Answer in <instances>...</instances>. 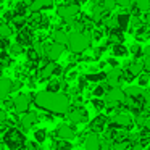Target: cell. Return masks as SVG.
I'll list each match as a JSON object with an SVG mask.
<instances>
[{
    "mask_svg": "<svg viewBox=\"0 0 150 150\" xmlns=\"http://www.w3.org/2000/svg\"><path fill=\"white\" fill-rule=\"evenodd\" d=\"M4 137H2V142L5 144V147H8L10 150H24L26 145V137L21 132L18 127L10 126L4 131Z\"/></svg>",
    "mask_w": 150,
    "mask_h": 150,
    "instance_id": "1",
    "label": "cell"
},
{
    "mask_svg": "<svg viewBox=\"0 0 150 150\" xmlns=\"http://www.w3.org/2000/svg\"><path fill=\"white\" fill-rule=\"evenodd\" d=\"M91 45V36L87 33H73L68 36V42H66V49H69L74 53H81Z\"/></svg>",
    "mask_w": 150,
    "mask_h": 150,
    "instance_id": "2",
    "label": "cell"
},
{
    "mask_svg": "<svg viewBox=\"0 0 150 150\" xmlns=\"http://www.w3.org/2000/svg\"><path fill=\"white\" fill-rule=\"evenodd\" d=\"M69 97L66 94H60V92H55L52 98V105H50V113L53 115H65L66 111L69 110Z\"/></svg>",
    "mask_w": 150,
    "mask_h": 150,
    "instance_id": "3",
    "label": "cell"
},
{
    "mask_svg": "<svg viewBox=\"0 0 150 150\" xmlns=\"http://www.w3.org/2000/svg\"><path fill=\"white\" fill-rule=\"evenodd\" d=\"M79 11H81V8H79L78 4H65V5H60V7L57 8V15H58L65 23L73 21L78 16Z\"/></svg>",
    "mask_w": 150,
    "mask_h": 150,
    "instance_id": "4",
    "label": "cell"
},
{
    "mask_svg": "<svg viewBox=\"0 0 150 150\" xmlns=\"http://www.w3.org/2000/svg\"><path fill=\"white\" fill-rule=\"evenodd\" d=\"M73 108H69L68 111H66V118H68L71 123H87L89 121V113L87 110H84L82 107H74V105H71Z\"/></svg>",
    "mask_w": 150,
    "mask_h": 150,
    "instance_id": "5",
    "label": "cell"
},
{
    "mask_svg": "<svg viewBox=\"0 0 150 150\" xmlns=\"http://www.w3.org/2000/svg\"><path fill=\"white\" fill-rule=\"evenodd\" d=\"M44 49H45L47 60H52V62L58 60L60 57H62V53L65 52V45L57 44V42H45L44 44Z\"/></svg>",
    "mask_w": 150,
    "mask_h": 150,
    "instance_id": "6",
    "label": "cell"
},
{
    "mask_svg": "<svg viewBox=\"0 0 150 150\" xmlns=\"http://www.w3.org/2000/svg\"><path fill=\"white\" fill-rule=\"evenodd\" d=\"M76 136V129L74 126H68V124H60L57 127V131H53L52 139H65V140H73Z\"/></svg>",
    "mask_w": 150,
    "mask_h": 150,
    "instance_id": "7",
    "label": "cell"
},
{
    "mask_svg": "<svg viewBox=\"0 0 150 150\" xmlns=\"http://www.w3.org/2000/svg\"><path fill=\"white\" fill-rule=\"evenodd\" d=\"M52 98H53V94L52 92H39V94H36V97H34V103H36L37 108H40V110L44 111H49L50 110V105H52Z\"/></svg>",
    "mask_w": 150,
    "mask_h": 150,
    "instance_id": "8",
    "label": "cell"
},
{
    "mask_svg": "<svg viewBox=\"0 0 150 150\" xmlns=\"http://www.w3.org/2000/svg\"><path fill=\"white\" fill-rule=\"evenodd\" d=\"M29 105H31V100L28 98L26 94H20L13 98V110L16 111V113L23 115L24 111L29 110Z\"/></svg>",
    "mask_w": 150,
    "mask_h": 150,
    "instance_id": "9",
    "label": "cell"
},
{
    "mask_svg": "<svg viewBox=\"0 0 150 150\" xmlns=\"http://www.w3.org/2000/svg\"><path fill=\"white\" fill-rule=\"evenodd\" d=\"M39 123V115L36 113V111H24L23 113V116L20 118V124H21V127H23L24 131L26 129H29V127H33L34 124H37Z\"/></svg>",
    "mask_w": 150,
    "mask_h": 150,
    "instance_id": "10",
    "label": "cell"
},
{
    "mask_svg": "<svg viewBox=\"0 0 150 150\" xmlns=\"http://www.w3.org/2000/svg\"><path fill=\"white\" fill-rule=\"evenodd\" d=\"M111 120L115 121V124H116L118 127H124V129H131V127L134 126V121H132V116L127 113H121V111H118L116 116L111 118Z\"/></svg>",
    "mask_w": 150,
    "mask_h": 150,
    "instance_id": "11",
    "label": "cell"
},
{
    "mask_svg": "<svg viewBox=\"0 0 150 150\" xmlns=\"http://www.w3.org/2000/svg\"><path fill=\"white\" fill-rule=\"evenodd\" d=\"M107 121H108V118L105 116V115H97V116L89 123V129H91L94 134L103 132L105 126H107Z\"/></svg>",
    "mask_w": 150,
    "mask_h": 150,
    "instance_id": "12",
    "label": "cell"
},
{
    "mask_svg": "<svg viewBox=\"0 0 150 150\" xmlns=\"http://www.w3.org/2000/svg\"><path fill=\"white\" fill-rule=\"evenodd\" d=\"M107 34H108V42H107V45H111V44H123V42H124V31H121L120 28L113 26Z\"/></svg>",
    "mask_w": 150,
    "mask_h": 150,
    "instance_id": "13",
    "label": "cell"
},
{
    "mask_svg": "<svg viewBox=\"0 0 150 150\" xmlns=\"http://www.w3.org/2000/svg\"><path fill=\"white\" fill-rule=\"evenodd\" d=\"M100 139H98L97 134H89L84 139V145L86 150H100Z\"/></svg>",
    "mask_w": 150,
    "mask_h": 150,
    "instance_id": "14",
    "label": "cell"
},
{
    "mask_svg": "<svg viewBox=\"0 0 150 150\" xmlns=\"http://www.w3.org/2000/svg\"><path fill=\"white\" fill-rule=\"evenodd\" d=\"M134 36H136V39H137V42H144L145 39H149L150 37V29H149V26H145V24H140L139 28H136L134 29Z\"/></svg>",
    "mask_w": 150,
    "mask_h": 150,
    "instance_id": "15",
    "label": "cell"
},
{
    "mask_svg": "<svg viewBox=\"0 0 150 150\" xmlns=\"http://www.w3.org/2000/svg\"><path fill=\"white\" fill-rule=\"evenodd\" d=\"M129 18H131V15H127V13L115 15V24H116V28H120L121 31H126L129 28Z\"/></svg>",
    "mask_w": 150,
    "mask_h": 150,
    "instance_id": "16",
    "label": "cell"
},
{
    "mask_svg": "<svg viewBox=\"0 0 150 150\" xmlns=\"http://www.w3.org/2000/svg\"><path fill=\"white\" fill-rule=\"evenodd\" d=\"M52 40L57 44H62V45H66V42H68V34L63 29H60V28H55V31L52 33Z\"/></svg>",
    "mask_w": 150,
    "mask_h": 150,
    "instance_id": "17",
    "label": "cell"
},
{
    "mask_svg": "<svg viewBox=\"0 0 150 150\" xmlns=\"http://www.w3.org/2000/svg\"><path fill=\"white\" fill-rule=\"evenodd\" d=\"M10 94H11V81L7 78L0 79V100H4Z\"/></svg>",
    "mask_w": 150,
    "mask_h": 150,
    "instance_id": "18",
    "label": "cell"
},
{
    "mask_svg": "<svg viewBox=\"0 0 150 150\" xmlns=\"http://www.w3.org/2000/svg\"><path fill=\"white\" fill-rule=\"evenodd\" d=\"M26 23H28V18H26V16H20V15H15L13 20H11L8 24L11 26V29L20 31V29H23V28L26 26Z\"/></svg>",
    "mask_w": 150,
    "mask_h": 150,
    "instance_id": "19",
    "label": "cell"
},
{
    "mask_svg": "<svg viewBox=\"0 0 150 150\" xmlns=\"http://www.w3.org/2000/svg\"><path fill=\"white\" fill-rule=\"evenodd\" d=\"M89 82H102L107 79V71H94V73H87L84 76Z\"/></svg>",
    "mask_w": 150,
    "mask_h": 150,
    "instance_id": "20",
    "label": "cell"
},
{
    "mask_svg": "<svg viewBox=\"0 0 150 150\" xmlns=\"http://www.w3.org/2000/svg\"><path fill=\"white\" fill-rule=\"evenodd\" d=\"M124 69H127L129 73H132L134 76H137V74H140V73L144 71V66H142V60H132V62L129 63V66L127 68H124Z\"/></svg>",
    "mask_w": 150,
    "mask_h": 150,
    "instance_id": "21",
    "label": "cell"
},
{
    "mask_svg": "<svg viewBox=\"0 0 150 150\" xmlns=\"http://www.w3.org/2000/svg\"><path fill=\"white\" fill-rule=\"evenodd\" d=\"M62 91V81L57 78H50L49 84H47V92H52V94H55V92H60Z\"/></svg>",
    "mask_w": 150,
    "mask_h": 150,
    "instance_id": "22",
    "label": "cell"
},
{
    "mask_svg": "<svg viewBox=\"0 0 150 150\" xmlns=\"http://www.w3.org/2000/svg\"><path fill=\"white\" fill-rule=\"evenodd\" d=\"M142 87H139V86H129V87L124 89V95H127V97H132V98H137L142 95Z\"/></svg>",
    "mask_w": 150,
    "mask_h": 150,
    "instance_id": "23",
    "label": "cell"
},
{
    "mask_svg": "<svg viewBox=\"0 0 150 150\" xmlns=\"http://www.w3.org/2000/svg\"><path fill=\"white\" fill-rule=\"evenodd\" d=\"M7 50H8V53H10L11 57H18V55H21V53L24 52V47L21 45V44H18V42H11Z\"/></svg>",
    "mask_w": 150,
    "mask_h": 150,
    "instance_id": "24",
    "label": "cell"
},
{
    "mask_svg": "<svg viewBox=\"0 0 150 150\" xmlns=\"http://www.w3.org/2000/svg\"><path fill=\"white\" fill-rule=\"evenodd\" d=\"M127 55V49L123 44H113V57H126Z\"/></svg>",
    "mask_w": 150,
    "mask_h": 150,
    "instance_id": "25",
    "label": "cell"
},
{
    "mask_svg": "<svg viewBox=\"0 0 150 150\" xmlns=\"http://www.w3.org/2000/svg\"><path fill=\"white\" fill-rule=\"evenodd\" d=\"M132 4L136 5L140 11H144V13L150 11V0H132Z\"/></svg>",
    "mask_w": 150,
    "mask_h": 150,
    "instance_id": "26",
    "label": "cell"
},
{
    "mask_svg": "<svg viewBox=\"0 0 150 150\" xmlns=\"http://www.w3.org/2000/svg\"><path fill=\"white\" fill-rule=\"evenodd\" d=\"M13 29L8 23H4V21H0V37H10Z\"/></svg>",
    "mask_w": 150,
    "mask_h": 150,
    "instance_id": "27",
    "label": "cell"
},
{
    "mask_svg": "<svg viewBox=\"0 0 150 150\" xmlns=\"http://www.w3.org/2000/svg\"><path fill=\"white\" fill-rule=\"evenodd\" d=\"M123 74V69L120 66H113L110 71H107V79H120Z\"/></svg>",
    "mask_w": 150,
    "mask_h": 150,
    "instance_id": "28",
    "label": "cell"
},
{
    "mask_svg": "<svg viewBox=\"0 0 150 150\" xmlns=\"http://www.w3.org/2000/svg\"><path fill=\"white\" fill-rule=\"evenodd\" d=\"M34 139H36L37 144L45 142V139H47V129H44V127H40V129H36V132H34Z\"/></svg>",
    "mask_w": 150,
    "mask_h": 150,
    "instance_id": "29",
    "label": "cell"
},
{
    "mask_svg": "<svg viewBox=\"0 0 150 150\" xmlns=\"http://www.w3.org/2000/svg\"><path fill=\"white\" fill-rule=\"evenodd\" d=\"M127 52H131L132 53V57H134V60H139V58H142V47L139 45V44H132L131 45V49L127 50Z\"/></svg>",
    "mask_w": 150,
    "mask_h": 150,
    "instance_id": "30",
    "label": "cell"
},
{
    "mask_svg": "<svg viewBox=\"0 0 150 150\" xmlns=\"http://www.w3.org/2000/svg\"><path fill=\"white\" fill-rule=\"evenodd\" d=\"M137 78H139V87H147V86L150 84V76L149 73H140V74H137Z\"/></svg>",
    "mask_w": 150,
    "mask_h": 150,
    "instance_id": "31",
    "label": "cell"
},
{
    "mask_svg": "<svg viewBox=\"0 0 150 150\" xmlns=\"http://www.w3.org/2000/svg\"><path fill=\"white\" fill-rule=\"evenodd\" d=\"M0 62L4 63V66L7 68V66L11 65V62H13V60H11V55L7 52V50H2V52H0Z\"/></svg>",
    "mask_w": 150,
    "mask_h": 150,
    "instance_id": "32",
    "label": "cell"
},
{
    "mask_svg": "<svg viewBox=\"0 0 150 150\" xmlns=\"http://www.w3.org/2000/svg\"><path fill=\"white\" fill-rule=\"evenodd\" d=\"M92 107H94L95 110H98V111L103 110L105 108V100L102 97H94L92 98Z\"/></svg>",
    "mask_w": 150,
    "mask_h": 150,
    "instance_id": "33",
    "label": "cell"
},
{
    "mask_svg": "<svg viewBox=\"0 0 150 150\" xmlns=\"http://www.w3.org/2000/svg\"><path fill=\"white\" fill-rule=\"evenodd\" d=\"M89 36H91V40H94V42H98V40L103 37V31H100V29H92Z\"/></svg>",
    "mask_w": 150,
    "mask_h": 150,
    "instance_id": "34",
    "label": "cell"
},
{
    "mask_svg": "<svg viewBox=\"0 0 150 150\" xmlns=\"http://www.w3.org/2000/svg\"><path fill=\"white\" fill-rule=\"evenodd\" d=\"M102 7L108 11H113L116 7V0H102Z\"/></svg>",
    "mask_w": 150,
    "mask_h": 150,
    "instance_id": "35",
    "label": "cell"
},
{
    "mask_svg": "<svg viewBox=\"0 0 150 150\" xmlns=\"http://www.w3.org/2000/svg\"><path fill=\"white\" fill-rule=\"evenodd\" d=\"M105 92H107V91L103 89V86H102V84H100V86H95V87L92 89V94H94V97H102V98H103Z\"/></svg>",
    "mask_w": 150,
    "mask_h": 150,
    "instance_id": "36",
    "label": "cell"
},
{
    "mask_svg": "<svg viewBox=\"0 0 150 150\" xmlns=\"http://www.w3.org/2000/svg\"><path fill=\"white\" fill-rule=\"evenodd\" d=\"M13 16H15L13 10H7V11H4V15H2V20H0V21H4V23H10V21L13 20Z\"/></svg>",
    "mask_w": 150,
    "mask_h": 150,
    "instance_id": "37",
    "label": "cell"
},
{
    "mask_svg": "<svg viewBox=\"0 0 150 150\" xmlns=\"http://www.w3.org/2000/svg\"><path fill=\"white\" fill-rule=\"evenodd\" d=\"M50 26V20L47 15H42L40 16V23H39V29H47V28Z\"/></svg>",
    "mask_w": 150,
    "mask_h": 150,
    "instance_id": "38",
    "label": "cell"
},
{
    "mask_svg": "<svg viewBox=\"0 0 150 150\" xmlns=\"http://www.w3.org/2000/svg\"><path fill=\"white\" fill-rule=\"evenodd\" d=\"M87 86H89V81L84 78V76H82V78H78V86H76V87H78L81 92L84 91V89H87Z\"/></svg>",
    "mask_w": 150,
    "mask_h": 150,
    "instance_id": "39",
    "label": "cell"
},
{
    "mask_svg": "<svg viewBox=\"0 0 150 150\" xmlns=\"http://www.w3.org/2000/svg\"><path fill=\"white\" fill-rule=\"evenodd\" d=\"M2 108H4V110H13V100H10V98H7L5 97L4 98V103H2Z\"/></svg>",
    "mask_w": 150,
    "mask_h": 150,
    "instance_id": "40",
    "label": "cell"
},
{
    "mask_svg": "<svg viewBox=\"0 0 150 150\" xmlns=\"http://www.w3.org/2000/svg\"><path fill=\"white\" fill-rule=\"evenodd\" d=\"M63 73H65L63 66H60V65H57V63H55V66H53V76H55V78H60Z\"/></svg>",
    "mask_w": 150,
    "mask_h": 150,
    "instance_id": "41",
    "label": "cell"
},
{
    "mask_svg": "<svg viewBox=\"0 0 150 150\" xmlns=\"http://www.w3.org/2000/svg\"><path fill=\"white\" fill-rule=\"evenodd\" d=\"M40 5H42V10H50L53 7V0H40Z\"/></svg>",
    "mask_w": 150,
    "mask_h": 150,
    "instance_id": "42",
    "label": "cell"
},
{
    "mask_svg": "<svg viewBox=\"0 0 150 150\" xmlns=\"http://www.w3.org/2000/svg\"><path fill=\"white\" fill-rule=\"evenodd\" d=\"M21 87H23V81H20V79L11 81V92H13V91H20Z\"/></svg>",
    "mask_w": 150,
    "mask_h": 150,
    "instance_id": "43",
    "label": "cell"
},
{
    "mask_svg": "<svg viewBox=\"0 0 150 150\" xmlns=\"http://www.w3.org/2000/svg\"><path fill=\"white\" fill-rule=\"evenodd\" d=\"M10 42H8V37H0V50H7Z\"/></svg>",
    "mask_w": 150,
    "mask_h": 150,
    "instance_id": "44",
    "label": "cell"
},
{
    "mask_svg": "<svg viewBox=\"0 0 150 150\" xmlns=\"http://www.w3.org/2000/svg\"><path fill=\"white\" fill-rule=\"evenodd\" d=\"M24 150H40V147L37 142H29V144L24 145Z\"/></svg>",
    "mask_w": 150,
    "mask_h": 150,
    "instance_id": "45",
    "label": "cell"
},
{
    "mask_svg": "<svg viewBox=\"0 0 150 150\" xmlns=\"http://www.w3.org/2000/svg\"><path fill=\"white\" fill-rule=\"evenodd\" d=\"M131 4H132V0H116V5H120V7H123V8L131 7Z\"/></svg>",
    "mask_w": 150,
    "mask_h": 150,
    "instance_id": "46",
    "label": "cell"
},
{
    "mask_svg": "<svg viewBox=\"0 0 150 150\" xmlns=\"http://www.w3.org/2000/svg\"><path fill=\"white\" fill-rule=\"evenodd\" d=\"M142 66H144V71L150 73V55H149V57H145V60L142 62Z\"/></svg>",
    "mask_w": 150,
    "mask_h": 150,
    "instance_id": "47",
    "label": "cell"
},
{
    "mask_svg": "<svg viewBox=\"0 0 150 150\" xmlns=\"http://www.w3.org/2000/svg\"><path fill=\"white\" fill-rule=\"evenodd\" d=\"M140 13H142V11H140L139 8L132 4V7H131V15H134V16H140Z\"/></svg>",
    "mask_w": 150,
    "mask_h": 150,
    "instance_id": "48",
    "label": "cell"
},
{
    "mask_svg": "<svg viewBox=\"0 0 150 150\" xmlns=\"http://www.w3.org/2000/svg\"><path fill=\"white\" fill-rule=\"evenodd\" d=\"M100 150H111V142L103 140V144H100Z\"/></svg>",
    "mask_w": 150,
    "mask_h": 150,
    "instance_id": "49",
    "label": "cell"
},
{
    "mask_svg": "<svg viewBox=\"0 0 150 150\" xmlns=\"http://www.w3.org/2000/svg\"><path fill=\"white\" fill-rule=\"evenodd\" d=\"M105 63H107V65H110V66H120V63L116 62V58H108Z\"/></svg>",
    "mask_w": 150,
    "mask_h": 150,
    "instance_id": "50",
    "label": "cell"
},
{
    "mask_svg": "<svg viewBox=\"0 0 150 150\" xmlns=\"http://www.w3.org/2000/svg\"><path fill=\"white\" fill-rule=\"evenodd\" d=\"M142 23L145 24V26H149V28H150V11H147L145 18H142Z\"/></svg>",
    "mask_w": 150,
    "mask_h": 150,
    "instance_id": "51",
    "label": "cell"
},
{
    "mask_svg": "<svg viewBox=\"0 0 150 150\" xmlns=\"http://www.w3.org/2000/svg\"><path fill=\"white\" fill-rule=\"evenodd\" d=\"M142 55H144V57H149V55H150V47H145V49H142Z\"/></svg>",
    "mask_w": 150,
    "mask_h": 150,
    "instance_id": "52",
    "label": "cell"
},
{
    "mask_svg": "<svg viewBox=\"0 0 150 150\" xmlns=\"http://www.w3.org/2000/svg\"><path fill=\"white\" fill-rule=\"evenodd\" d=\"M144 126H145L147 129H149V132H150V116H149V118H147V120H145V124H144Z\"/></svg>",
    "mask_w": 150,
    "mask_h": 150,
    "instance_id": "53",
    "label": "cell"
},
{
    "mask_svg": "<svg viewBox=\"0 0 150 150\" xmlns=\"http://www.w3.org/2000/svg\"><path fill=\"white\" fill-rule=\"evenodd\" d=\"M74 4H78V5H82V4H87L89 0H73Z\"/></svg>",
    "mask_w": 150,
    "mask_h": 150,
    "instance_id": "54",
    "label": "cell"
},
{
    "mask_svg": "<svg viewBox=\"0 0 150 150\" xmlns=\"http://www.w3.org/2000/svg\"><path fill=\"white\" fill-rule=\"evenodd\" d=\"M4 69H5V66H4V63L0 62V74H2V73H4Z\"/></svg>",
    "mask_w": 150,
    "mask_h": 150,
    "instance_id": "55",
    "label": "cell"
},
{
    "mask_svg": "<svg viewBox=\"0 0 150 150\" xmlns=\"http://www.w3.org/2000/svg\"><path fill=\"white\" fill-rule=\"evenodd\" d=\"M40 150H42V149H40Z\"/></svg>",
    "mask_w": 150,
    "mask_h": 150,
    "instance_id": "56",
    "label": "cell"
}]
</instances>
